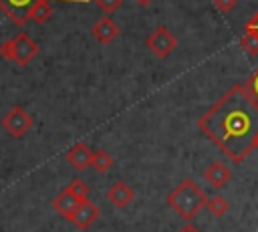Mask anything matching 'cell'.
Listing matches in <instances>:
<instances>
[{
	"label": "cell",
	"instance_id": "ba28073f",
	"mask_svg": "<svg viewBox=\"0 0 258 232\" xmlns=\"http://www.w3.org/2000/svg\"><path fill=\"white\" fill-rule=\"evenodd\" d=\"M91 159H93V149H91L87 143H83V141L75 143V145L67 151V161H69V165H71L73 169H77V171H85V169L91 165Z\"/></svg>",
	"mask_w": 258,
	"mask_h": 232
},
{
	"label": "cell",
	"instance_id": "2e32d148",
	"mask_svg": "<svg viewBox=\"0 0 258 232\" xmlns=\"http://www.w3.org/2000/svg\"><path fill=\"white\" fill-rule=\"evenodd\" d=\"M64 190H67V192H71L75 198H79V200H83V202H85V200H87V196H89V186H87L81 178H75V180H73Z\"/></svg>",
	"mask_w": 258,
	"mask_h": 232
},
{
	"label": "cell",
	"instance_id": "44dd1931",
	"mask_svg": "<svg viewBox=\"0 0 258 232\" xmlns=\"http://www.w3.org/2000/svg\"><path fill=\"white\" fill-rule=\"evenodd\" d=\"M238 4V0H214V6L222 12V14H228L230 10H234Z\"/></svg>",
	"mask_w": 258,
	"mask_h": 232
},
{
	"label": "cell",
	"instance_id": "277c9868",
	"mask_svg": "<svg viewBox=\"0 0 258 232\" xmlns=\"http://www.w3.org/2000/svg\"><path fill=\"white\" fill-rule=\"evenodd\" d=\"M34 125V119L28 111H24L22 107H12L4 117H2V127L8 135L12 137H22L26 135Z\"/></svg>",
	"mask_w": 258,
	"mask_h": 232
},
{
	"label": "cell",
	"instance_id": "5b68a950",
	"mask_svg": "<svg viewBox=\"0 0 258 232\" xmlns=\"http://www.w3.org/2000/svg\"><path fill=\"white\" fill-rule=\"evenodd\" d=\"M38 0H0V10L18 26L30 20V10ZM71 2V0H69ZM73 2H89V0H73Z\"/></svg>",
	"mask_w": 258,
	"mask_h": 232
},
{
	"label": "cell",
	"instance_id": "6da1fadb",
	"mask_svg": "<svg viewBox=\"0 0 258 232\" xmlns=\"http://www.w3.org/2000/svg\"><path fill=\"white\" fill-rule=\"evenodd\" d=\"M198 127L234 163H242L254 149L258 103L244 85H234L198 119Z\"/></svg>",
	"mask_w": 258,
	"mask_h": 232
},
{
	"label": "cell",
	"instance_id": "603a6c76",
	"mask_svg": "<svg viewBox=\"0 0 258 232\" xmlns=\"http://www.w3.org/2000/svg\"><path fill=\"white\" fill-rule=\"evenodd\" d=\"M177 232H200V230H198L194 224H185V226H183V228H179Z\"/></svg>",
	"mask_w": 258,
	"mask_h": 232
},
{
	"label": "cell",
	"instance_id": "8992f818",
	"mask_svg": "<svg viewBox=\"0 0 258 232\" xmlns=\"http://www.w3.org/2000/svg\"><path fill=\"white\" fill-rule=\"evenodd\" d=\"M12 42H14V63L20 67H26L38 54V44L26 32L16 34L12 38Z\"/></svg>",
	"mask_w": 258,
	"mask_h": 232
},
{
	"label": "cell",
	"instance_id": "30bf717a",
	"mask_svg": "<svg viewBox=\"0 0 258 232\" xmlns=\"http://www.w3.org/2000/svg\"><path fill=\"white\" fill-rule=\"evenodd\" d=\"M107 200L115 206V208H127L133 202V190L129 184L125 182H115L109 190H107Z\"/></svg>",
	"mask_w": 258,
	"mask_h": 232
},
{
	"label": "cell",
	"instance_id": "9c48e42d",
	"mask_svg": "<svg viewBox=\"0 0 258 232\" xmlns=\"http://www.w3.org/2000/svg\"><path fill=\"white\" fill-rule=\"evenodd\" d=\"M91 36H95L101 44H111V42L119 36V26L115 24L113 18L103 16V18H99V20L91 26Z\"/></svg>",
	"mask_w": 258,
	"mask_h": 232
},
{
	"label": "cell",
	"instance_id": "d6986e66",
	"mask_svg": "<svg viewBox=\"0 0 258 232\" xmlns=\"http://www.w3.org/2000/svg\"><path fill=\"white\" fill-rule=\"evenodd\" d=\"M244 87L248 89V93L254 97V101L258 103V69L246 79V83H244Z\"/></svg>",
	"mask_w": 258,
	"mask_h": 232
},
{
	"label": "cell",
	"instance_id": "9a60e30c",
	"mask_svg": "<svg viewBox=\"0 0 258 232\" xmlns=\"http://www.w3.org/2000/svg\"><path fill=\"white\" fill-rule=\"evenodd\" d=\"M91 165L99 171V173H105L113 167V157L105 151V149H97L93 151V159H91Z\"/></svg>",
	"mask_w": 258,
	"mask_h": 232
},
{
	"label": "cell",
	"instance_id": "7c38bea8",
	"mask_svg": "<svg viewBox=\"0 0 258 232\" xmlns=\"http://www.w3.org/2000/svg\"><path fill=\"white\" fill-rule=\"evenodd\" d=\"M81 202H83V200H79V198H75L71 192L62 190V192L52 200V208L56 210V214H60L64 220H69V218L73 216V212L79 208Z\"/></svg>",
	"mask_w": 258,
	"mask_h": 232
},
{
	"label": "cell",
	"instance_id": "8fae6325",
	"mask_svg": "<svg viewBox=\"0 0 258 232\" xmlns=\"http://www.w3.org/2000/svg\"><path fill=\"white\" fill-rule=\"evenodd\" d=\"M204 178H206V182H208L214 190H220V188H224V186L230 182V169H228V165H224L222 161H214V163H210L208 169L204 171Z\"/></svg>",
	"mask_w": 258,
	"mask_h": 232
},
{
	"label": "cell",
	"instance_id": "ffe728a7",
	"mask_svg": "<svg viewBox=\"0 0 258 232\" xmlns=\"http://www.w3.org/2000/svg\"><path fill=\"white\" fill-rule=\"evenodd\" d=\"M0 56L6 59V61H14V42H12V38L0 42Z\"/></svg>",
	"mask_w": 258,
	"mask_h": 232
},
{
	"label": "cell",
	"instance_id": "7a4b0ae2",
	"mask_svg": "<svg viewBox=\"0 0 258 232\" xmlns=\"http://www.w3.org/2000/svg\"><path fill=\"white\" fill-rule=\"evenodd\" d=\"M167 206L175 210V214L179 218H183L185 222L194 220L202 208H206V202H208V196L206 192L194 182V180H183L179 182L169 194H167Z\"/></svg>",
	"mask_w": 258,
	"mask_h": 232
},
{
	"label": "cell",
	"instance_id": "cb8c5ba5",
	"mask_svg": "<svg viewBox=\"0 0 258 232\" xmlns=\"http://www.w3.org/2000/svg\"><path fill=\"white\" fill-rule=\"evenodd\" d=\"M135 2H137L139 6H149V4L153 2V0H135Z\"/></svg>",
	"mask_w": 258,
	"mask_h": 232
},
{
	"label": "cell",
	"instance_id": "ac0fdd59",
	"mask_svg": "<svg viewBox=\"0 0 258 232\" xmlns=\"http://www.w3.org/2000/svg\"><path fill=\"white\" fill-rule=\"evenodd\" d=\"M105 14H111V12H115V10H119L121 8V4L125 2V0H93Z\"/></svg>",
	"mask_w": 258,
	"mask_h": 232
},
{
	"label": "cell",
	"instance_id": "52a82bcc",
	"mask_svg": "<svg viewBox=\"0 0 258 232\" xmlns=\"http://www.w3.org/2000/svg\"><path fill=\"white\" fill-rule=\"evenodd\" d=\"M99 216H101V210H99L93 202L85 200V202H81L79 208L73 212V216L69 218V222H71L73 226H77L79 230H87L91 224H95V222L99 220Z\"/></svg>",
	"mask_w": 258,
	"mask_h": 232
},
{
	"label": "cell",
	"instance_id": "4fadbf2b",
	"mask_svg": "<svg viewBox=\"0 0 258 232\" xmlns=\"http://www.w3.org/2000/svg\"><path fill=\"white\" fill-rule=\"evenodd\" d=\"M52 16V6H50V0H38L32 10H30V20L36 22V24H44L48 22Z\"/></svg>",
	"mask_w": 258,
	"mask_h": 232
},
{
	"label": "cell",
	"instance_id": "7402d4cb",
	"mask_svg": "<svg viewBox=\"0 0 258 232\" xmlns=\"http://www.w3.org/2000/svg\"><path fill=\"white\" fill-rule=\"evenodd\" d=\"M244 30H248V32H254L256 36H258V12L246 22V26H244Z\"/></svg>",
	"mask_w": 258,
	"mask_h": 232
},
{
	"label": "cell",
	"instance_id": "d4e9b609",
	"mask_svg": "<svg viewBox=\"0 0 258 232\" xmlns=\"http://www.w3.org/2000/svg\"><path fill=\"white\" fill-rule=\"evenodd\" d=\"M252 145H254V149H258V133H256V137H254V143H252Z\"/></svg>",
	"mask_w": 258,
	"mask_h": 232
},
{
	"label": "cell",
	"instance_id": "3957f363",
	"mask_svg": "<svg viewBox=\"0 0 258 232\" xmlns=\"http://www.w3.org/2000/svg\"><path fill=\"white\" fill-rule=\"evenodd\" d=\"M147 48L157 56V59H167L175 48H177V36L165 28V26H157L145 40Z\"/></svg>",
	"mask_w": 258,
	"mask_h": 232
},
{
	"label": "cell",
	"instance_id": "5bb4252c",
	"mask_svg": "<svg viewBox=\"0 0 258 232\" xmlns=\"http://www.w3.org/2000/svg\"><path fill=\"white\" fill-rule=\"evenodd\" d=\"M206 208L210 210V214L214 216V218H222L226 212H228V202H226V198L224 196H220V194H214V196H210L208 198V202H206Z\"/></svg>",
	"mask_w": 258,
	"mask_h": 232
},
{
	"label": "cell",
	"instance_id": "e0dca14e",
	"mask_svg": "<svg viewBox=\"0 0 258 232\" xmlns=\"http://www.w3.org/2000/svg\"><path fill=\"white\" fill-rule=\"evenodd\" d=\"M240 46H242L248 54L256 56V54H258V36H256L254 32L244 30V34H242V38H240Z\"/></svg>",
	"mask_w": 258,
	"mask_h": 232
}]
</instances>
